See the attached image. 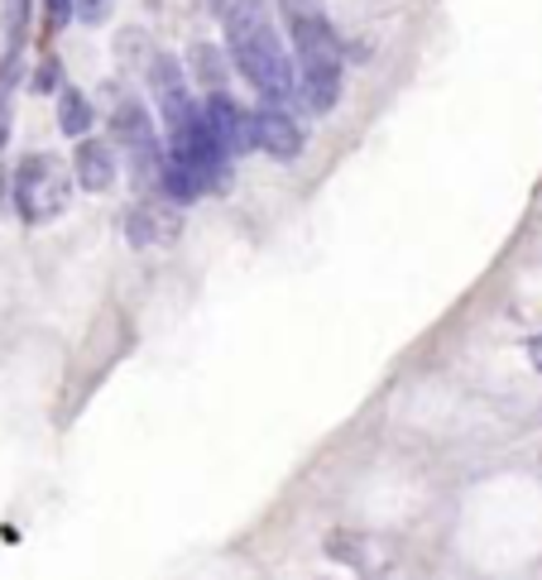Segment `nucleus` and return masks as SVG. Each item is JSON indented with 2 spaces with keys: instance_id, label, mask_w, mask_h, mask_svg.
<instances>
[{
  "instance_id": "obj_16",
  "label": "nucleus",
  "mask_w": 542,
  "mask_h": 580,
  "mask_svg": "<svg viewBox=\"0 0 542 580\" xmlns=\"http://www.w3.org/2000/svg\"><path fill=\"white\" fill-rule=\"evenodd\" d=\"M68 20H73V0H44V34L68 30Z\"/></svg>"
},
{
  "instance_id": "obj_1",
  "label": "nucleus",
  "mask_w": 542,
  "mask_h": 580,
  "mask_svg": "<svg viewBox=\"0 0 542 580\" xmlns=\"http://www.w3.org/2000/svg\"><path fill=\"white\" fill-rule=\"evenodd\" d=\"M279 20L288 30V48H294V97L312 121H322L336 111L341 82H346L341 34L322 0H279Z\"/></svg>"
},
{
  "instance_id": "obj_11",
  "label": "nucleus",
  "mask_w": 542,
  "mask_h": 580,
  "mask_svg": "<svg viewBox=\"0 0 542 580\" xmlns=\"http://www.w3.org/2000/svg\"><path fill=\"white\" fill-rule=\"evenodd\" d=\"M158 192L168 197V202H178V207H188V202H197V197H207L211 188H207V178L197 174V168H188V164H178L174 154H164V168H158Z\"/></svg>"
},
{
  "instance_id": "obj_6",
  "label": "nucleus",
  "mask_w": 542,
  "mask_h": 580,
  "mask_svg": "<svg viewBox=\"0 0 542 580\" xmlns=\"http://www.w3.org/2000/svg\"><path fill=\"white\" fill-rule=\"evenodd\" d=\"M250 140H255V149L264 158H274V164H298L302 144H308L298 115L288 111V101H259L255 111H250Z\"/></svg>"
},
{
  "instance_id": "obj_14",
  "label": "nucleus",
  "mask_w": 542,
  "mask_h": 580,
  "mask_svg": "<svg viewBox=\"0 0 542 580\" xmlns=\"http://www.w3.org/2000/svg\"><path fill=\"white\" fill-rule=\"evenodd\" d=\"M58 87H63V63H58V53H44L38 68L30 72V91L34 97H48V91H58Z\"/></svg>"
},
{
  "instance_id": "obj_15",
  "label": "nucleus",
  "mask_w": 542,
  "mask_h": 580,
  "mask_svg": "<svg viewBox=\"0 0 542 580\" xmlns=\"http://www.w3.org/2000/svg\"><path fill=\"white\" fill-rule=\"evenodd\" d=\"M111 5H115V0H73V20L106 24V20H111Z\"/></svg>"
},
{
  "instance_id": "obj_7",
  "label": "nucleus",
  "mask_w": 542,
  "mask_h": 580,
  "mask_svg": "<svg viewBox=\"0 0 542 580\" xmlns=\"http://www.w3.org/2000/svg\"><path fill=\"white\" fill-rule=\"evenodd\" d=\"M125 241L135 249H158V245H174L178 231H182V216H178V202H168L164 192L158 197H144V202H135L125 211L121 221Z\"/></svg>"
},
{
  "instance_id": "obj_17",
  "label": "nucleus",
  "mask_w": 542,
  "mask_h": 580,
  "mask_svg": "<svg viewBox=\"0 0 542 580\" xmlns=\"http://www.w3.org/2000/svg\"><path fill=\"white\" fill-rule=\"evenodd\" d=\"M207 5H211V10H226V0H207Z\"/></svg>"
},
{
  "instance_id": "obj_9",
  "label": "nucleus",
  "mask_w": 542,
  "mask_h": 580,
  "mask_svg": "<svg viewBox=\"0 0 542 580\" xmlns=\"http://www.w3.org/2000/svg\"><path fill=\"white\" fill-rule=\"evenodd\" d=\"M115 174H121V164H115V149L106 140L82 135L73 144V182L82 192H111Z\"/></svg>"
},
{
  "instance_id": "obj_12",
  "label": "nucleus",
  "mask_w": 542,
  "mask_h": 580,
  "mask_svg": "<svg viewBox=\"0 0 542 580\" xmlns=\"http://www.w3.org/2000/svg\"><path fill=\"white\" fill-rule=\"evenodd\" d=\"M91 125H97V105H91L87 91L58 87V130H63V135L82 140V135H91Z\"/></svg>"
},
{
  "instance_id": "obj_2",
  "label": "nucleus",
  "mask_w": 542,
  "mask_h": 580,
  "mask_svg": "<svg viewBox=\"0 0 542 580\" xmlns=\"http://www.w3.org/2000/svg\"><path fill=\"white\" fill-rule=\"evenodd\" d=\"M221 24H226L231 68L259 91V101H294V53L274 30L269 0H235V5L226 0Z\"/></svg>"
},
{
  "instance_id": "obj_4",
  "label": "nucleus",
  "mask_w": 542,
  "mask_h": 580,
  "mask_svg": "<svg viewBox=\"0 0 542 580\" xmlns=\"http://www.w3.org/2000/svg\"><path fill=\"white\" fill-rule=\"evenodd\" d=\"M111 140L125 149L130 174H135V188L158 192V168H164V144H158V125L154 111L140 97H121L111 111Z\"/></svg>"
},
{
  "instance_id": "obj_5",
  "label": "nucleus",
  "mask_w": 542,
  "mask_h": 580,
  "mask_svg": "<svg viewBox=\"0 0 542 580\" xmlns=\"http://www.w3.org/2000/svg\"><path fill=\"white\" fill-rule=\"evenodd\" d=\"M144 77H150V97L158 105V121H164V130L182 125L197 111V97L188 87V68H182V58L154 48L150 58H144Z\"/></svg>"
},
{
  "instance_id": "obj_13",
  "label": "nucleus",
  "mask_w": 542,
  "mask_h": 580,
  "mask_svg": "<svg viewBox=\"0 0 542 580\" xmlns=\"http://www.w3.org/2000/svg\"><path fill=\"white\" fill-rule=\"evenodd\" d=\"M34 0H0V34H5V53H20L30 38Z\"/></svg>"
},
{
  "instance_id": "obj_3",
  "label": "nucleus",
  "mask_w": 542,
  "mask_h": 580,
  "mask_svg": "<svg viewBox=\"0 0 542 580\" xmlns=\"http://www.w3.org/2000/svg\"><path fill=\"white\" fill-rule=\"evenodd\" d=\"M73 174L63 168V158L53 154H24L10 178V202H15L24 226H44V221L63 216L73 202Z\"/></svg>"
},
{
  "instance_id": "obj_8",
  "label": "nucleus",
  "mask_w": 542,
  "mask_h": 580,
  "mask_svg": "<svg viewBox=\"0 0 542 580\" xmlns=\"http://www.w3.org/2000/svg\"><path fill=\"white\" fill-rule=\"evenodd\" d=\"M202 121H207L211 135H217V144H221V154H226V158H245L250 149H255V140H250V111L231 97L226 87L207 91Z\"/></svg>"
},
{
  "instance_id": "obj_10",
  "label": "nucleus",
  "mask_w": 542,
  "mask_h": 580,
  "mask_svg": "<svg viewBox=\"0 0 542 580\" xmlns=\"http://www.w3.org/2000/svg\"><path fill=\"white\" fill-rule=\"evenodd\" d=\"M226 77H231V53L207 44V38H197L188 48V82L217 91V87H226Z\"/></svg>"
}]
</instances>
